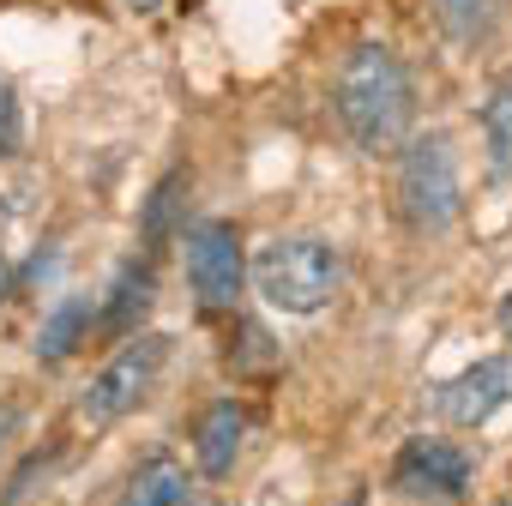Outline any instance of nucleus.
<instances>
[{"mask_svg":"<svg viewBox=\"0 0 512 506\" xmlns=\"http://www.w3.org/2000/svg\"><path fill=\"white\" fill-rule=\"evenodd\" d=\"M338 121L362 151H398L416 121V85L386 43H356L338 67Z\"/></svg>","mask_w":512,"mask_h":506,"instance_id":"obj_1","label":"nucleus"},{"mask_svg":"<svg viewBox=\"0 0 512 506\" xmlns=\"http://www.w3.org/2000/svg\"><path fill=\"white\" fill-rule=\"evenodd\" d=\"M253 284L278 314H320L344 284V260L320 235H278L253 260Z\"/></svg>","mask_w":512,"mask_h":506,"instance_id":"obj_2","label":"nucleus"},{"mask_svg":"<svg viewBox=\"0 0 512 506\" xmlns=\"http://www.w3.org/2000/svg\"><path fill=\"white\" fill-rule=\"evenodd\" d=\"M398 211L422 235H440V229L458 223L464 181H458V157H452L446 133H422V139L404 145V157H398Z\"/></svg>","mask_w":512,"mask_h":506,"instance_id":"obj_3","label":"nucleus"},{"mask_svg":"<svg viewBox=\"0 0 512 506\" xmlns=\"http://www.w3.org/2000/svg\"><path fill=\"white\" fill-rule=\"evenodd\" d=\"M163 362H169V338H157V332H145V338H133L91 386H85V398H79V416L91 422V428H109V422H121V416H133L139 404H145V392L157 386V374H163Z\"/></svg>","mask_w":512,"mask_h":506,"instance_id":"obj_4","label":"nucleus"},{"mask_svg":"<svg viewBox=\"0 0 512 506\" xmlns=\"http://www.w3.org/2000/svg\"><path fill=\"white\" fill-rule=\"evenodd\" d=\"M187 284L199 296V308H235L241 284H247V260H241V235L223 217H205L187 229Z\"/></svg>","mask_w":512,"mask_h":506,"instance_id":"obj_5","label":"nucleus"},{"mask_svg":"<svg viewBox=\"0 0 512 506\" xmlns=\"http://www.w3.org/2000/svg\"><path fill=\"white\" fill-rule=\"evenodd\" d=\"M506 404H512V356H488V362L464 368L458 380H446V386L434 392V410H440V422H452V428H482V422H494Z\"/></svg>","mask_w":512,"mask_h":506,"instance_id":"obj_6","label":"nucleus"},{"mask_svg":"<svg viewBox=\"0 0 512 506\" xmlns=\"http://www.w3.org/2000/svg\"><path fill=\"white\" fill-rule=\"evenodd\" d=\"M470 476H476V458L458 440H428V434L410 440L398 452V470H392V482L404 494H446V500H458L470 488Z\"/></svg>","mask_w":512,"mask_h":506,"instance_id":"obj_7","label":"nucleus"},{"mask_svg":"<svg viewBox=\"0 0 512 506\" xmlns=\"http://www.w3.org/2000/svg\"><path fill=\"white\" fill-rule=\"evenodd\" d=\"M241 428H247V416H241L235 398H217V404L199 416V428H193V458H199V470H205L211 482L235 470V458H241Z\"/></svg>","mask_w":512,"mask_h":506,"instance_id":"obj_8","label":"nucleus"},{"mask_svg":"<svg viewBox=\"0 0 512 506\" xmlns=\"http://www.w3.org/2000/svg\"><path fill=\"white\" fill-rule=\"evenodd\" d=\"M181 494H187V470H181V458L151 452V458L133 470V482L121 488L115 506H181Z\"/></svg>","mask_w":512,"mask_h":506,"instance_id":"obj_9","label":"nucleus"},{"mask_svg":"<svg viewBox=\"0 0 512 506\" xmlns=\"http://www.w3.org/2000/svg\"><path fill=\"white\" fill-rule=\"evenodd\" d=\"M85 332H91V302H85V296H67V302L43 320V332H37V362H67Z\"/></svg>","mask_w":512,"mask_h":506,"instance_id":"obj_10","label":"nucleus"},{"mask_svg":"<svg viewBox=\"0 0 512 506\" xmlns=\"http://www.w3.org/2000/svg\"><path fill=\"white\" fill-rule=\"evenodd\" d=\"M145 308H151V266H139V260H133V266H121V272H115V284H109V308H103L97 320H103L109 332H127Z\"/></svg>","mask_w":512,"mask_h":506,"instance_id":"obj_11","label":"nucleus"},{"mask_svg":"<svg viewBox=\"0 0 512 506\" xmlns=\"http://www.w3.org/2000/svg\"><path fill=\"white\" fill-rule=\"evenodd\" d=\"M434 13H440L452 43H476L494 25V0H434Z\"/></svg>","mask_w":512,"mask_h":506,"instance_id":"obj_12","label":"nucleus"},{"mask_svg":"<svg viewBox=\"0 0 512 506\" xmlns=\"http://www.w3.org/2000/svg\"><path fill=\"white\" fill-rule=\"evenodd\" d=\"M482 127H488V151H494V169H506L512 175V79L488 97V109H482Z\"/></svg>","mask_w":512,"mask_h":506,"instance_id":"obj_13","label":"nucleus"},{"mask_svg":"<svg viewBox=\"0 0 512 506\" xmlns=\"http://www.w3.org/2000/svg\"><path fill=\"white\" fill-rule=\"evenodd\" d=\"M181 187H187V175H181V169L157 181V193H151V205H145V241H163V235H169L175 205H181Z\"/></svg>","mask_w":512,"mask_h":506,"instance_id":"obj_14","label":"nucleus"},{"mask_svg":"<svg viewBox=\"0 0 512 506\" xmlns=\"http://www.w3.org/2000/svg\"><path fill=\"white\" fill-rule=\"evenodd\" d=\"M25 145V115H19V91L0 79V157H13Z\"/></svg>","mask_w":512,"mask_h":506,"instance_id":"obj_15","label":"nucleus"},{"mask_svg":"<svg viewBox=\"0 0 512 506\" xmlns=\"http://www.w3.org/2000/svg\"><path fill=\"white\" fill-rule=\"evenodd\" d=\"M181 506H223V500H217V494H205V488H187V494H181Z\"/></svg>","mask_w":512,"mask_h":506,"instance_id":"obj_16","label":"nucleus"},{"mask_svg":"<svg viewBox=\"0 0 512 506\" xmlns=\"http://www.w3.org/2000/svg\"><path fill=\"white\" fill-rule=\"evenodd\" d=\"M127 13H157V0H121Z\"/></svg>","mask_w":512,"mask_h":506,"instance_id":"obj_17","label":"nucleus"},{"mask_svg":"<svg viewBox=\"0 0 512 506\" xmlns=\"http://www.w3.org/2000/svg\"><path fill=\"white\" fill-rule=\"evenodd\" d=\"M7 284H13V278H7V260H0V302H7Z\"/></svg>","mask_w":512,"mask_h":506,"instance_id":"obj_18","label":"nucleus"},{"mask_svg":"<svg viewBox=\"0 0 512 506\" xmlns=\"http://www.w3.org/2000/svg\"><path fill=\"white\" fill-rule=\"evenodd\" d=\"M506 506H512V494H506Z\"/></svg>","mask_w":512,"mask_h":506,"instance_id":"obj_19","label":"nucleus"}]
</instances>
